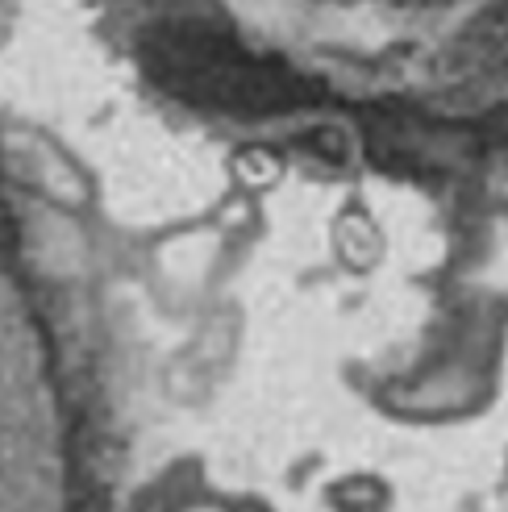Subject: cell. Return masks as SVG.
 I'll return each instance as SVG.
<instances>
[{
  "mask_svg": "<svg viewBox=\"0 0 508 512\" xmlns=\"http://www.w3.org/2000/svg\"><path fill=\"white\" fill-rule=\"evenodd\" d=\"M146 71L175 96L234 113H288L325 92L275 59H254L209 21H171L146 34Z\"/></svg>",
  "mask_w": 508,
  "mask_h": 512,
  "instance_id": "obj_1",
  "label": "cell"
},
{
  "mask_svg": "<svg viewBox=\"0 0 508 512\" xmlns=\"http://www.w3.org/2000/svg\"><path fill=\"white\" fill-rule=\"evenodd\" d=\"M475 30H484V34H508V0H496V5L475 21Z\"/></svg>",
  "mask_w": 508,
  "mask_h": 512,
  "instance_id": "obj_2",
  "label": "cell"
}]
</instances>
